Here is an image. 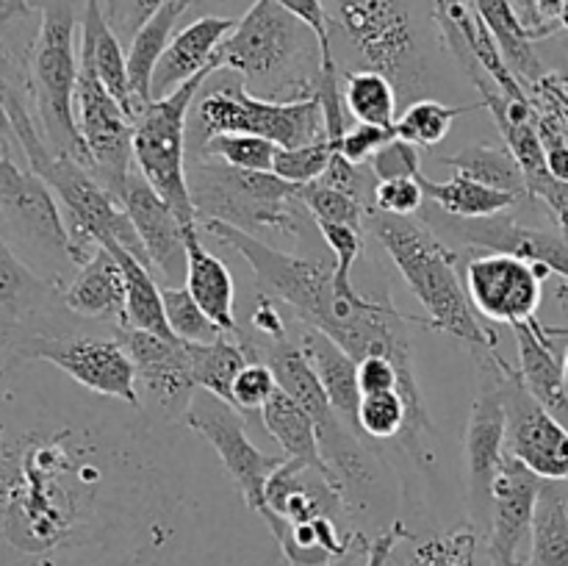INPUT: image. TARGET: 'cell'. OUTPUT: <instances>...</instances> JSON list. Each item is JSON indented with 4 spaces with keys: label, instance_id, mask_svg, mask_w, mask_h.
<instances>
[{
    "label": "cell",
    "instance_id": "52a82bcc",
    "mask_svg": "<svg viewBox=\"0 0 568 566\" xmlns=\"http://www.w3.org/2000/svg\"><path fill=\"white\" fill-rule=\"evenodd\" d=\"M197 164L189 170L197 220H222L242 231H272L281 236L300 239L305 220L300 214V200L294 183L283 181L275 172L239 170L211 155H197Z\"/></svg>",
    "mask_w": 568,
    "mask_h": 566
},
{
    "label": "cell",
    "instance_id": "e0dca14e",
    "mask_svg": "<svg viewBox=\"0 0 568 566\" xmlns=\"http://www.w3.org/2000/svg\"><path fill=\"white\" fill-rule=\"evenodd\" d=\"M541 486L544 481L536 472L510 453L505 455L503 469L494 481L491 516L486 527V553L491 566H527Z\"/></svg>",
    "mask_w": 568,
    "mask_h": 566
},
{
    "label": "cell",
    "instance_id": "4316f807",
    "mask_svg": "<svg viewBox=\"0 0 568 566\" xmlns=\"http://www.w3.org/2000/svg\"><path fill=\"white\" fill-rule=\"evenodd\" d=\"M297 347L303 350V355L308 358V364L314 366L316 377L325 386L327 397H331L333 408L355 425V411L361 403V386H358V361L347 353L338 342H333L325 331L320 327L303 325V331L297 333Z\"/></svg>",
    "mask_w": 568,
    "mask_h": 566
},
{
    "label": "cell",
    "instance_id": "ffe728a7",
    "mask_svg": "<svg viewBox=\"0 0 568 566\" xmlns=\"http://www.w3.org/2000/svg\"><path fill=\"white\" fill-rule=\"evenodd\" d=\"M266 511L264 525L272 516H281L286 525H305V522L336 519L344 522L347 505L342 492L325 472L303 464L297 458H286L266 481Z\"/></svg>",
    "mask_w": 568,
    "mask_h": 566
},
{
    "label": "cell",
    "instance_id": "e575fe53",
    "mask_svg": "<svg viewBox=\"0 0 568 566\" xmlns=\"http://www.w3.org/2000/svg\"><path fill=\"white\" fill-rule=\"evenodd\" d=\"M442 164L458 170V175L475 178V181L486 183V186L503 189V192L519 194L521 200H530L527 194L525 175H521L519 161L514 159V153L505 148H491V144H475V148H464L455 155H444Z\"/></svg>",
    "mask_w": 568,
    "mask_h": 566
},
{
    "label": "cell",
    "instance_id": "484cf974",
    "mask_svg": "<svg viewBox=\"0 0 568 566\" xmlns=\"http://www.w3.org/2000/svg\"><path fill=\"white\" fill-rule=\"evenodd\" d=\"M78 50L92 61L103 87L114 94L116 103L125 109V114L136 122L139 109L131 92V78H128V53L122 50L116 31L111 28L103 0H87L83 3L81 44H78Z\"/></svg>",
    "mask_w": 568,
    "mask_h": 566
},
{
    "label": "cell",
    "instance_id": "cb8c5ba5",
    "mask_svg": "<svg viewBox=\"0 0 568 566\" xmlns=\"http://www.w3.org/2000/svg\"><path fill=\"white\" fill-rule=\"evenodd\" d=\"M183 239H186V281L200 309L216 322L225 333H239L236 320V281L220 255L203 247L197 239V225H183Z\"/></svg>",
    "mask_w": 568,
    "mask_h": 566
},
{
    "label": "cell",
    "instance_id": "74e56055",
    "mask_svg": "<svg viewBox=\"0 0 568 566\" xmlns=\"http://www.w3.org/2000/svg\"><path fill=\"white\" fill-rule=\"evenodd\" d=\"M297 200L303 203V209L314 216V222H336V225H349L364 231V225L372 216V205L364 200L353 198V194L342 192L336 186H327V183L314 181L305 183L297 189Z\"/></svg>",
    "mask_w": 568,
    "mask_h": 566
},
{
    "label": "cell",
    "instance_id": "d4e9b609",
    "mask_svg": "<svg viewBox=\"0 0 568 566\" xmlns=\"http://www.w3.org/2000/svg\"><path fill=\"white\" fill-rule=\"evenodd\" d=\"M516 347H519V377L527 392L547 405L560 420L568 416V388L564 381V358L555 353L552 338L544 333L541 322L532 316L530 322L514 325Z\"/></svg>",
    "mask_w": 568,
    "mask_h": 566
},
{
    "label": "cell",
    "instance_id": "7a4b0ae2",
    "mask_svg": "<svg viewBox=\"0 0 568 566\" xmlns=\"http://www.w3.org/2000/svg\"><path fill=\"white\" fill-rule=\"evenodd\" d=\"M200 228L247 261L266 297L286 305L303 325L325 331L355 361L366 355H388L394 364L414 358L403 322H422V316L403 314L388 300H369L361 292L344 297L333 286V266L275 250L231 222L200 220Z\"/></svg>",
    "mask_w": 568,
    "mask_h": 566
},
{
    "label": "cell",
    "instance_id": "4fadbf2b",
    "mask_svg": "<svg viewBox=\"0 0 568 566\" xmlns=\"http://www.w3.org/2000/svg\"><path fill=\"white\" fill-rule=\"evenodd\" d=\"M75 122L92 159V172L116 200L125 192L133 172V120L125 114L114 94L103 87L92 61L78 50Z\"/></svg>",
    "mask_w": 568,
    "mask_h": 566
},
{
    "label": "cell",
    "instance_id": "8d00e7d4",
    "mask_svg": "<svg viewBox=\"0 0 568 566\" xmlns=\"http://www.w3.org/2000/svg\"><path fill=\"white\" fill-rule=\"evenodd\" d=\"M477 109H486V105H447L436 98L410 100L408 109L397 117L394 133H397L399 139H405V142L416 144V148H436V144H442L444 139H447L455 117Z\"/></svg>",
    "mask_w": 568,
    "mask_h": 566
},
{
    "label": "cell",
    "instance_id": "11a10c76",
    "mask_svg": "<svg viewBox=\"0 0 568 566\" xmlns=\"http://www.w3.org/2000/svg\"><path fill=\"white\" fill-rule=\"evenodd\" d=\"M564 381H566V388H568V347H566V355H564Z\"/></svg>",
    "mask_w": 568,
    "mask_h": 566
},
{
    "label": "cell",
    "instance_id": "f6af8a7d",
    "mask_svg": "<svg viewBox=\"0 0 568 566\" xmlns=\"http://www.w3.org/2000/svg\"><path fill=\"white\" fill-rule=\"evenodd\" d=\"M372 172H375L377 181H394V178H416L419 181L425 172H422V155L419 148L405 139L394 137L377 150L369 159Z\"/></svg>",
    "mask_w": 568,
    "mask_h": 566
},
{
    "label": "cell",
    "instance_id": "6da1fadb",
    "mask_svg": "<svg viewBox=\"0 0 568 566\" xmlns=\"http://www.w3.org/2000/svg\"><path fill=\"white\" fill-rule=\"evenodd\" d=\"M203 444L100 394L14 438L0 425V533L48 566H164L197 514Z\"/></svg>",
    "mask_w": 568,
    "mask_h": 566
},
{
    "label": "cell",
    "instance_id": "1f68e13d",
    "mask_svg": "<svg viewBox=\"0 0 568 566\" xmlns=\"http://www.w3.org/2000/svg\"><path fill=\"white\" fill-rule=\"evenodd\" d=\"M527 566H568V483L544 481Z\"/></svg>",
    "mask_w": 568,
    "mask_h": 566
},
{
    "label": "cell",
    "instance_id": "ac0fdd59",
    "mask_svg": "<svg viewBox=\"0 0 568 566\" xmlns=\"http://www.w3.org/2000/svg\"><path fill=\"white\" fill-rule=\"evenodd\" d=\"M116 336L125 344L133 370H136L142 405L144 400H150L155 414L166 416L172 422H183L194 392H197L192 372H189L186 342L139 331V327H125Z\"/></svg>",
    "mask_w": 568,
    "mask_h": 566
},
{
    "label": "cell",
    "instance_id": "d6a6232c",
    "mask_svg": "<svg viewBox=\"0 0 568 566\" xmlns=\"http://www.w3.org/2000/svg\"><path fill=\"white\" fill-rule=\"evenodd\" d=\"M111 255L120 264L122 275H125V289H128V327H139V331L159 333V336L175 338V333L166 325L164 314V297H161V289L155 283L153 270H150L144 261H139L136 255L128 253L122 244L109 242L103 244Z\"/></svg>",
    "mask_w": 568,
    "mask_h": 566
},
{
    "label": "cell",
    "instance_id": "c3c4849f",
    "mask_svg": "<svg viewBox=\"0 0 568 566\" xmlns=\"http://www.w3.org/2000/svg\"><path fill=\"white\" fill-rule=\"evenodd\" d=\"M527 194H530V200H536V203H541L549 211V216L558 222L560 233L568 236V181H558V178L547 175L538 183H532L527 189Z\"/></svg>",
    "mask_w": 568,
    "mask_h": 566
},
{
    "label": "cell",
    "instance_id": "2e32d148",
    "mask_svg": "<svg viewBox=\"0 0 568 566\" xmlns=\"http://www.w3.org/2000/svg\"><path fill=\"white\" fill-rule=\"evenodd\" d=\"M549 275L552 272L544 264H532L514 253H486L466 266V292L477 314L514 327L536 316Z\"/></svg>",
    "mask_w": 568,
    "mask_h": 566
},
{
    "label": "cell",
    "instance_id": "277c9868",
    "mask_svg": "<svg viewBox=\"0 0 568 566\" xmlns=\"http://www.w3.org/2000/svg\"><path fill=\"white\" fill-rule=\"evenodd\" d=\"M372 231L377 242L394 261L399 275L405 277L414 297L425 309V327L458 342L471 350H494L497 336L480 322V314L471 305L469 292L458 275V255L442 242L427 222H416L410 216H392L372 211Z\"/></svg>",
    "mask_w": 568,
    "mask_h": 566
},
{
    "label": "cell",
    "instance_id": "8fae6325",
    "mask_svg": "<svg viewBox=\"0 0 568 566\" xmlns=\"http://www.w3.org/2000/svg\"><path fill=\"white\" fill-rule=\"evenodd\" d=\"M183 425L192 427L197 436L205 438L214 455L220 458L222 469L236 483L239 494L247 508L264 522L266 511V481L272 472L286 461V455H270L253 444L244 431V414L236 405L225 403L216 394L197 388L189 405Z\"/></svg>",
    "mask_w": 568,
    "mask_h": 566
},
{
    "label": "cell",
    "instance_id": "8992f818",
    "mask_svg": "<svg viewBox=\"0 0 568 566\" xmlns=\"http://www.w3.org/2000/svg\"><path fill=\"white\" fill-rule=\"evenodd\" d=\"M75 9L72 0H42V22L31 48L28 92L39 117V131L50 150L81 161L92 170V159L75 122V87L81 55L75 50Z\"/></svg>",
    "mask_w": 568,
    "mask_h": 566
},
{
    "label": "cell",
    "instance_id": "7dc6e473",
    "mask_svg": "<svg viewBox=\"0 0 568 566\" xmlns=\"http://www.w3.org/2000/svg\"><path fill=\"white\" fill-rule=\"evenodd\" d=\"M394 128H381V125H369V122H349V128L344 131V137L338 139L336 150L353 164H369L372 155L394 139Z\"/></svg>",
    "mask_w": 568,
    "mask_h": 566
},
{
    "label": "cell",
    "instance_id": "603a6c76",
    "mask_svg": "<svg viewBox=\"0 0 568 566\" xmlns=\"http://www.w3.org/2000/svg\"><path fill=\"white\" fill-rule=\"evenodd\" d=\"M61 292L53 277H42L14 253L0 233V342L17 338Z\"/></svg>",
    "mask_w": 568,
    "mask_h": 566
},
{
    "label": "cell",
    "instance_id": "7402d4cb",
    "mask_svg": "<svg viewBox=\"0 0 568 566\" xmlns=\"http://www.w3.org/2000/svg\"><path fill=\"white\" fill-rule=\"evenodd\" d=\"M233 26H236V20H231V17L209 14L189 22L186 28H181V31L172 37V42L166 44L164 55H161L159 67H155L153 72V87H150L153 100L175 92L178 87L192 81L200 72L214 70L211 61H214L216 48L225 42V37L233 31Z\"/></svg>",
    "mask_w": 568,
    "mask_h": 566
},
{
    "label": "cell",
    "instance_id": "d6986e66",
    "mask_svg": "<svg viewBox=\"0 0 568 566\" xmlns=\"http://www.w3.org/2000/svg\"><path fill=\"white\" fill-rule=\"evenodd\" d=\"M122 209L131 216L139 239H142L153 270L164 277L166 286L186 281V239H183V222L172 211V205L155 192L148 178L139 170L128 175L125 192L120 198Z\"/></svg>",
    "mask_w": 568,
    "mask_h": 566
},
{
    "label": "cell",
    "instance_id": "5b68a950",
    "mask_svg": "<svg viewBox=\"0 0 568 566\" xmlns=\"http://www.w3.org/2000/svg\"><path fill=\"white\" fill-rule=\"evenodd\" d=\"M194 105V153L216 133H253L277 148H300L327 139L325 111L316 94L305 100L255 98L231 70L211 72Z\"/></svg>",
    "mask_w": 568,
    "mask_h": 566
},
{
    "label": "cell",
    "instance_id": "60d3db41",
    "mask_svg": "<svg viewBox=\"0 0 568 566\" xmlns=\"http://www.w3.org/2000/svg\"><path fill=\"white\" fill-rule=\"evenodd\" d=\"M333 155H336V142H331V139L300 144V148H277L272 172L283 181L294 183V186H305V183H314L325 175Z\"/></svg>",
    "mask_w": 568,
    "mask_h": 566
},
{
    "label": "cell",
    "instance_id": "ab89813d",
    "mask_svg": "<svg viewBox=\"0 0 568 566\" xmlns=\"http://www.w3.org/2000/svg\"><path fill=\"white\" fill-rule=\"evenodd\" d=\"M161 297H164L166 325H170V331L181 342H214V338L225 333L200 309L197 300L189 294L186 286H164L161 289Z\"/></svg>",
    "mask_w": 568,
    "mask_h": 566
},
{
    "label": "cell",
    "instance_id": "ba28073f",
    "mask_svg": "<svg viewBox=\"0 0 568 566\" xmlns=\"http://www.w3.org/2000/svg\"><path fill=\"white\" fill-rule=\"evenodd\" d=\"M214 70L200 72L175 92L155 98L139 111L133 122V164L150 186L172 205L183 225H200L186 170L189 111Z\"/></svg>",
    "mask_w": 568,
    "mask_h": 566
},
{
    "label": "cell",
    "instance_id": "9a60e30c",
    "mask_svg": "<svg viewBox=\"0 0 568 566\" xmlns=\"http://www.w3.org/2000/svg\"><path fill=\"white\" fill-rule=\"evenodd\" d=\"M508 453L541 481L568 483V427L558 414L538 403L521 383L519 370L503 358Z\"/></svg>",
    "mask_w": 568,
    "mask_h": 566
},
{
    "label": "cell",
    "instance_id": "7c38bea8",
    "mask_svg": "<svg viewBox=\"0 0 568 566\" xmlns=\"http://www.w3.org/2000/svg\"><path fill=\"white\" fill-rule=\"evenodd\" d=\"M0 214L17 242L55 272V281L61 266H75L70 228L53 189L31 166L17 164L11 150H0Z\"/></svg>",
    "mask_w": 568,
    "mask_h": 566
},
{
    "label": "cell",
    "instance_id": "83f0119b",
    "mask_svg": "<svg viewBox=\"0 0 568 566\" xmlns=\"http://www.w3.org/2000/svg\"><path fill=\"white\" fill-rule=\"evenodd\" d=\"M189 6H192V0H166L164 6H159V9L139 26L131 44H128V78H131V92L139 111L153 100V94H150L153 72L155 67H159L161 55H164L166 44L172 42L178 20L186 14Z\"/></svg>",
    "mask_w": 568,
    "mask_h": 566
},
{
    "label": "cell",
    "instance_id": "5bb4252c",
    "mask_svg": "<svg viewBox=\"0 0 568 566\" xmlns=\"http://www.w3.org/2000/svg\"><path fill=\"white\" fill-rule=\"evenodd\" d=\"M26 355L48 361L87 392L144 408L136 386V370L120 336H37L31 338Z\"/></svg>",
    "mask_w": 568,
    "mask_h": 566
},
{
    "label": "cell",
    "instance_id": "681fc988",
    "mask_svg": "<svg viewBox=\"0 0 568 566\" xmlns=\"http://www.w3.org/2000/svg\"><path fill=\"white\" fill-rule=\"evenodd\" d=\"M164 3L166 0H111L109 22L111 28H116V31L122 33V37L133 39V33L139 31V26H142V22Z\"/></svg>",
    "mask_w": 568,
    "mask_h": 566
},
{
    "label": "cell",
    "instance_id": "f35d334b",
    "mask_svg": "<svg viewBox=\"0 0 568 566\" xmlns=\"http://www.w3.org/2000/svg\"><path fill=\"white\" fill-rule=\"evenodd\" d=\"M197 155H211V159L239 166V170L272 172L277 144L264 137H253V133H216L200 148Z\"/></svg>",
    "mask_w": 568,
    "mask_h": 566
},
{
    "label": "cell",
    "instance_id": "b9f144b4",
    "mask_svg": "<svg viewBox=\"0 0 568 566\" xmlns=\"http://www.w3.org/2000/svg\"><path fill=\"white\" fill-rule=\"evenodd\" d=\"M405 408L399 392L364 394L355 411V427L369 438H397L405 427Z\"/></svg>",
    "mask_w": 568,
    "mask_h": 566
},
{
    "label": "cell",
    "instance_id": "7bdbcfd3",
    "mask_svg": "<svg viewBox=\"0 0 568 566\" xmlns=\"http://www.w3.org/2000/svg\"><path fill=\"white\" fill-rule=\"evenodd\" d=\"M316 228H320L322 239L333 253V286H336V292L344 297L358 294V289L353 286V264L364 250V231L336 225V222H316Z\"/></svg>",
    "mask_w": 568,
    "mask_h": 566
},
{
    "label": "cell",
    "instance_id": "ee69618b",
    "mask_svg": "<svg viewBox=\"0 0 568 566\" xmlns=\"http://www.w3.org/2000/svg\"><path fill=\"white\" fill-rule=\"evenodd\" d=\"M277 377L266 361H250L233 381V405L244 416H261L264 405L275 397Z\"/></svg>",
    "mask_w": 568,
    "mask_h": 566
},
{
    "label": "cell",
    "instance_id": "db71d44e",
    "mask_svg": "<svg viewBox=\"0 0 568 566\" xmlns=\"http://www.w3.org/2000/svg\"><path fill=\"white\" fill-rule=\"evenodd\" d=\"M560 297L568 300V281L560 286ZM544 333H547L549 338H558V336L568 338V327H564V325H544Z\"/></svg>",
    "mask_w": 568,
    "mask_h": 566
},
{
    "label": "cell",
    "instance_id": "f1b7e54d",
    "mask_svg": "<svg viewBox=\"0 0 568 566\" xmlns=\"http://www.w3.org/2000/svg\"><path fill=\"white\" fill-rule=\"evenodd\" d=\"M186 358L194 386L216 394L231 405L236 375L244 370V364L258 361L247 338H239V333H222L214 342H186Z\"/></svg>",
    "mask_w": 568,
    "mask_h": 566
},
{
    "label": "cell",
    "instance_id": "f5cc1de1",
    "mask_svg": "<svg viewBox=\"0 0 568 566\" xmlns=\"http://www.w3.org/2000/svg\"><path fill=\"white\" fill-rule=\"evenodd\" d=\"M28 14H31L28 0H0V26H9V22L22 20Z\"/></svg>",
    "mask_w": 568,
    "mask_h": 566
},
{
    "label": "cell",
    "instance_id": "44dd1931",
    "mask_svg": "<svg viewBox=\"0 0 568 566\" xmlns=\"http://www.w3.org/2000/svg\"><path fill=\"white\" fill-rule=\"evenodd\" d=\"M61 305L70 314L92 322H111L116 331L128 327V289L120 264L105 247H100L87 264H81L72 281L61 289Z\"/></svg>",
    "mask_w": 568,
    "mask_h": 566
},
{
    "label": "cell",
    "instance_id": "f546056e",
    "mask_svg": "<svg viewBox=\"0 0 568 566\" xmlns=\"http://www.w3.org/2000/svg\"><path fill=\"white\" fill-rule=\"evenodd\" d=\"M261 422H264L266 433L275 438L277 447L283 449L286 458L303 461V464L325 472V475L336 483L333 472L327 469L325 458H322L314 420H311V414L297 403V400H292L283 388H277L275 397H272L270 403L264 405V411H261ZM338 492H342V488H338Z\"/></svg>",
    "mask_w": 568,
    "mask_h": 566
},
{
    "label": "cell",
    "instance_id": "3957f363",
    "mask_svg": "<svg viewBox=\"0 0 568 566\" xmlns=\"http://www.w3.org/2000/svg\"><path fill=\"white\" fill-rule=\"evenodd\" d=\"M214 70H231L264 100L314 98L322 75L316 33L277 0H255L214 53Z\"/></svg>",
    "mask_w": 568,
    "mask_h": 566
},
{
    "label": "cell",
    "instance_id": "bcb514c9",
    "mask_svg": "<svg viewBox=\"0 0 568 566\" xmlns=\"http://www.w3.org/2000/svg\"><path fill=\"white\" fill-rule=\"evenodd\" d=\"M425 189L416 178H394V181H377L375 186V211L392 216H414L425 205Z\"/></svg>",
    "mask_w": 568,
    "mask_h": 566
},
{
    "label": "cell",
    "instance_id": "816d5d0a",
    "mask_svg": "<svg viewBox=\"0 0 568 566\" xmlns=\"http://www.w3.org/2000/svg\"><path fill=\"white\" fill-rule=\"evenodd\" d=\"M14 89V78H11V55L0 44V150H11V142L17 144L14 128H11L9 117V94Z\"/></svg>",
    "mask_w": 568,
    "mask_h": 566
},
{
    "label": "cell",
    "instance_id": "30bf717a",
    "mask_svg": "<svg viewBox=\"0 0 568 566\" xmlns=\"http://www.w3.org/2000/svg\"><path fill=\"white\" fill-rule=\"evenodd\" d=\"M477 397L466 425V469H469L471 527L486 533L491 516L494 481L508 455V411L503 388V355L499 350H475Z\"/></svg>",
    "mask_w": 568,
    "mask_h": 566
},
{
    "label": "cell",
    "instance_id": "4dcf8cb0",
    "mask_svg": "<svg viewBox=\"0 0 568 566\" xmlns=\"http://www.w3.org/2000/svg\"><path fill=\"white\" fill-rule=\"evenodd\" d=\"M425 198L433 205L449 216H460V220H486V216H497L510 211L514 205L521 203L519 194L503 192V189L486 186V183L475 181V178L455 175L449 181H430L427 175L419 178Z\"/></svg>",
    "mask_w": 568,
    "mask_h": 566
},
{
    "label": "cell",
    "instance_id": "836d02e7",
    "mask_svg": "<svg viewBox=\"0 0 568 566\" xmlns=\"http://www.w3.org/2000/svg\"><path fill=\"white\" fill-rule=\"evenodd\" d=\"M342 94L353 122L394 128L397 125L399 92L392 78L377 70H355L342 75Z\"/></svg>",
    "mask_w": 568,
    "mask_h": 566
},
{
    "label": "cell",
    "instance_id": "d590c367",
    "mask_svg": "<svg viewBox=\"0 0 568 566\" xmlns=\"http://www.w3.org/2000/svg\"><path fill=\"white\" fill-rule=\"evenodd\" d=\"M414 547L399 560V566H491L480 555V530L458 527L453 533H438L427 538H410Z\"/></svg>",
    "mask_w": 568,
    "mask_h": 566
},
{
    "label": "cell",
    "instance_id": "f907efd6",
    "mask_svg": "<svg viewBox=\"0 0 568 566\" xmlns=\"http://www.w3.org/2000/svg\"><path fill=\"white\" fill-rule=\"evenodd\" d=\"M250 325L255 327V336H258L255 342H277V338L288 336L286 316L277 309V300L266 297V294H261L258 305L250 314Z\"/></svg>",
    "mask_w": 568,
    "mask_h": 566
},
{
    "label": "cell",
    "instance_id": "9c48e42d",
    "mask_svg": "<svg viewBox=\"0 0 568 566\" xmlns=\"http://www.w3.org/2000/svg\"><path fill=\"white\" fill-rule=\"evenodd\" d=\"M347 42L358 50L364 70L392 78L405 98L425 89L427 70L408 0H331ZM416 100V98H414Z\"/></svg>",
    "mask_w": 568,
    "mask_h": 566
}]
</instances>
